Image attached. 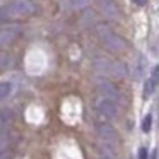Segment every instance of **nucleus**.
I'll use <instances>...</instances> for the list:
<instances>
[{
  "mask_svg": "<svg viewBox=\"0 0 159 159\" xmlns=\"http://www.w3.org/2000/svg\"><path fill=\"white\" fill-rule=\"evenodd\" d=\"M34 11L36 7L31 0H12L11 4L0 7V21H7V19H16V17H28Z\"/></svg>",
  "mask_w": 159,
  "mask_h": 159,
  "instance_id": "obj_1",
  "label": "nucleus"
},
{
  "mask_svg": "<svg viewBox=\"0 0 159 159\" xmlns=\"http://www.w3.org/2000/svg\"><path fill=\"white\" fill-rule=\"evenodd\" d=\"M19 36V29L17 28H5L0 31V48L12 45L16 41V38Z\"/></svg>",
  "mask_w": 159,
  "mask_h": 159,
  "instance_id": "obj_8",
  "label": "nucleus"
},
{
  "mask_svg": "<svg viewBox=\"0 0 159 159\" xmlns=\"http://www.w3.org/2000/svg\"><path fill=\"white\" fill-rule=\"evenodd\" d=\"M99 152L106 159H116V147H113V145H108V144H104V142H99Z\"/></svg>",
  "mask_w": 159,
  "mask_h": 159,
  "instance_id": "obj_13",
  "label": "nucleus"
},
{
  "mask_svg": "<svg viewBox=\"0 0 159 159\" xmlns=\"http://www.w3.org/2000/svg\"><path fill=\"white\" fill-rule=\"evenodd\" d=\"M94 108H96L98 113H99L103 118H106V120H113V118H116V115H118L116 103L106 99V98H101V96L94 101Z\"/></svg>",
  "mask_w": 159,
  "mask_h": 159,
  "instance_id": "obj_3",
  "label": "nucleus"
},
{
  "mask_svg": "<svg viewBox=\"0 0 159 159\" xmlns=\"http://www.w3.org/2000/svg\"><path fill=\"white\" fill-rule=\"evenodd\" d=\"M157 86H159V65H156L151 72V77H149L144 84V98L145 99L152 96V93L156 91Z\"/></svg>",
  "mask_w": 159,
  "mask_h": 159,
  "instance_id": "obj_6",
  "label": "nucleus"
},
{
  "mask_svg": "<svg viewBox=\"0 0 159 159\" xmlns=\"http://www.w3.org/2000/svg\"><path fill=\"white\" fill-rule=\"evenodd\" d=\"M99 12L108 19H118V7L113 0H99Z\"/></svg>",
  "mask_w": 159,
  "mask_h": 159,
  "instance_id": "obj_7",
  "label": "nucleus"
},
{
  "mask_svg": "<svg viewBox=\"0 0 159 159\" xmlns=\"http://www.w3.org/2000/svg\"><path fill=\"white\" fill-rule=\"evenodd\" d=\"M12 120H14L12 110H9V108L0 110V134H5V132H7L9 125L12 123Z\"/></svg>",
  "mask_w": 159,
  "mask_h": 159,
  "instance_id": "obj_10",
  "label": "nucleus"
},
{
  "mask_svg": "<svg viewBox=\"0 0 159 159\" xmlns=\"http://www.w3.org/2000/svg\"><path fill=\"white\" fill-rule=\"evenodd\" d=\"M151 127H152V115H145L144 120H142V130L147 134V132H151Z\"/></svg>",
  "mask_w": 159,
  "mask_h": 159,
  "instance_id": "obj_16",
  "label": "nucleus"
},
{
  "mask_svg": "<svg viewBox=\"0 0 159 159\" xmlns=\"http://www.w3.org/2000/svg\"><path fill=\"white\" fill-rule=\"evenodd\" d=\"M128 74L127 70V65H125L123 62H118V60H115V62H111V69H110V75H113L115 79H125Z\"/></svg>",
  "mask_w": 159,
  "mask_h": 159,
  "instance_id": "obj_9",
  "label": "nucleus"
},
{
  "mask_svg": "<svg viewBox=\"0 0 159 159\" xmlns=\"http://www.w3.org/2000/svg\"><path fill=\"white\" fill-rule=\"evenodd\" d=\"M137 5H145V0H134Z\"/></svg>",
  "mask_w": 159,
  "mask_h": 159,
  "instance_id": "obj_20",
  "label": "nucleus"
},
{
  "mask_svg": "<svg viewBox=\"0 0 159 159\" xmlns=\"http://www.w3.org/2000/svg\"><path fill=\"white\" fill-rule=\"evenodd\" d=\"M96 33H98V36H99L101 43H103L110 52L120 53V52H125V50H127V41H125L121 36L115 34L106 24H98Z\"/></svg>",
  "mask_w": 159,
  "mask_h": 159,
  "instance_id": "obj_2",
  "label": "nucleus"
},
{
  "mask_svg": "<svg viewBox=\"0 0 159 159\" xmlns=\"http://www.w3.org/2000/svg\"><path fill=\"white\" fill-rule=\"evenodd\" d=\"M87 5V0H70V7L72 9H84Z\"/></svg>",
  "mask_w": 159,
  "mask_h": 159,
  "instance_id": "obj_17",
  "label": "nucleus"
},
{
  "mask_svg": "<svg viewBox=\"0 0 159 159\" xmlns=\"http://www.w3.org/2000/svg\"><path fill=\"white\" fill-rule=\"evenodd\" d=\"M96 89H98V93H99L101 98H106V99L113 101V103H116V101L120 99L118 89L111 82H108V80H104V79H101L96 82Z\"/></svg>",
  "mask_w": 159,
  "mask_h": 159,
  "instance_id": "obj_5",
  "label": "nucleus"
},
{
  "mask_svg": "<svg viewBox=\"0 0 159 159\" xmlns=\"http://www.w3.org/2000/svg\"><path fill=\"white\" fill-rule=\"evenodd\" d=\"M11 57L7 55L5 52H0V69H7L9 65H11Z\"/></svg>",
  "mask_w": 159,
  "mask_h": 159,
  "instance_id": "obj_15",
  "label": "nucleus"
},
{
  "mask_svg": "<svg viewBox=\"0 0 159 159\" xmlns=\"http://www.w3.org/2000/svg\"><path fill=\"white\" fill-rule=\"evenodd\" d=\"M93 65H94V70H96L98 74H101V75H110L111 62H110L108 58H103V57H99V58H94Z\"/></svg>",
  "mask_w": 159,
  "mask_h": 159,
  "instance_id": "obj_11",
  "label": "nucleus"
},
{
  "mask_svg": "<svg viewBox=\"0 0 159 159\" xmlns=\"http://www.w3.org/2000/svg\"><path fill=\"white\" fill-rule=\"evenodd\" d=\"M139 159H147V149L142 147L140 151H139Z\"/></svg>",
  "mask_w": 159,
  "mask_h": 159,
  "instance_id": "obj_19",
  "label": "nucleus"
},
{
  "mask_svg": "<svg viewBox=\"0 0 159 159\" xmlns=\"http://www.w3.org/2000/svg\"><path fill=\"white\" fill-rule=\"evenodd\" d=\"M7 144H9V135H7V132H5V134H0V152L7 147Z\"/></svg>",
  "mask_w": 159,
  "mask_h": 159,
  "instance_id": "obj_18",
  "label": "nucleus"
},
{
  "mask_svg": "<svg viewBox=\"0 0 159 159\" xmlns=\"http://www.w3.org/2000/svg\"><path fill=\"white\" fill-rule=\"evenodd\" d=\"M96 130H98L99 142H104V144H108V145H113V147H116V144H118V134H116V130H115L111 125H108V123H99Z\"/></svg>",
  "mask_w": 159,
  "mask_h": 159,
  "instance_id": "obj_4",
  "label": "nucleus"
},
{
  "mask_svg": "<svg viewBox=\"0 0 159 159\" xmlns=\"http://www.w3.org/2000/svg\"><path fill=\"white\" fill-rule=\"evenodd\" d=\"M12 93V84L11 82H0V101L9 98Z\"/></svg>",
  "mask_w": 159,
  "mask_h": 159,
  "instance_id": "obj_14",
  "label": "nucleus"
},
{
  "mask_svg": "<svg viewBox=\"0 0 159 159\" xmlns=\"http://www.w3.org/2000/svg\"><path fill=\"white\" fill-rule=\"evenodd\" d=\"M132 72H134L135 80L142 79V75H144V72H145V58L144 57H139L137 58V63H135V67L132 69Z\"/></svg>",
  "mask_w": 159,
  "mask_h": 159,
  "instance_id": "obj_12",
  "label": "nucleus"
}]
</instances>
